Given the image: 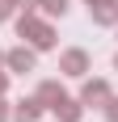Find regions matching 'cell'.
<instances>
[{
	"label": "cell",
	"instance_id": "cell-1",
	"mask_svg": "<svg viewBox=\"0 0 118 122\" xmlns=\"http://www.w3.org/2000/svg\"><path fill=\"white\" fill-rule=\"evenodd\" d=\"M17 34L30 42L34 51H55V25L42 17L38 9H25V13H17Z\"/></svg>",
	"mask_w": 118,
	"mask_h": 122
},
{
	"label": "cell",
	"instance_id": "cell-2",
	"mask_svg": "<svg viewBox=\"0 0 118 122\" xmlns=\"http://www.w3.org/2000/svg\"><path fill=\"white\" fill-rule=\"evenodd\" d=\"M89 72H93V59H89V51L68 46L63 55H59V76H68V80H84Z\"/></svg>",
	"mask_w": 118,
	"mask_h": 122
},
{
	"label": "cell",
	"instance_id": "cell-3",
	"mask_svg": "<svg viewBox=\"0 0 118 122\" xmlns=\"http://www.w3.org/2000/svg\"><path fill=\"white\" fill-rule=\"evenodd\" d=\"M34 63H38V51H34V46H13V51H4V67H9V72H34Z\"/></svg>",
	"mask_w": 118,
	"mask_h": 122
},
{
	"label": "cell",
	"instance_id": "cell-4",
	"mask_svg": "<svg viewBox=\"0 0 118 122\" xmlns=\"http://www.w3.org/2000/svg\"><path fill=\"white\" fill-rule=\"evenodd\" d=\"M110 97H114V93H110L106 80H89V76H84V84H80V105H106Z\"/></svg>",
	"mask_w": 118,
	"mask_h": 122
},
{
	"label": "cell",
	"instance_id": "cell-5",
	"mask_svg": "<svg viewBox=\"0 0 118 122\" xmlns=\"http://www.w3.org/2000/svg\"><path fill=\"white\" fill-rule=\"evenodd\" d=\"M42 114H47V105H42L38 97H21L17 105H13V122H38Z\"/></svg>",
	"mask_w": 118,
	"mask_h": 122
},
{
	"label": "cell",
	"instance_id": "cell-6",
	"mask_svg": "<svg viewBox=\"0 0 118 122\" xmlns=\"http://www.w3.org/2000/svg\"><path fill=\"white\" fill-rule=\"evenodd\" d=\"M51 114H55L59 122H80L84 118V105H80V97H59L55 105H51Z\"/></svg>",
	"mask_w": 118,
	"mask_h": 122
},
{
	"label": "cell",
	"instance_id": "cell-7",
	"mask_svg": "<svg viewBox=\"0 0 118 122\" xmlns=\"http://www.w3.org/2000/svg\"><path fill=\"white\" fill-rule=\"evenodd\" d=\"M34 97H38V101H42V105H47V110H51V105H55L59 97H68V93H63V84H59V80H42V84H38V93H34Z\"/></svg>",
	"mask_w": 118,
	"mask_h": 122
},
{
	"label": "cell",
	"instance_id": "cell-8",
	"mask_svg": "<svg viewBox=\"0 0 118 122\" xmlns=\"http://www.w3.org/2000/svg\"><path fill=\"white\" fill-rule=\"evenodd\" d=\"M89 13H93V25H118V0H106Z\"/></svg>",
	"mask_w": 118,
	"mask_h": 122
},
{
	"label": "cell",
	"instance_id": "cell-9",
	"mask_svg": "<svg viewBox=\"0 0 118 122\" xmlns=\"http://www.w3.org/2000/svg\"><path fill=\"white\" fill-rule=\"evenodd\" d=\"M72 9V0H38V13L42 17H63Z\"/></svg>",
	"mask_w": 118,
	"mask_h": 122
},
{
	"label": "cell",
	"instance_id": "cell-10",
	"mask_svg": "<svg viewBox=\"0 0 118 122\" xmlns=\"http://www.w3.org/2000/svg\"><path fill=\"white\" fill-rule=\"evenodd\" d=\"M9 17H17V0H0V21H9Z\"/></svg>",
	"mask_w": 118,
	"mask_h": 122
},
{
	"label": "cell",
	"instance_id": "cell-11",
	"mask_svg": "<svg viewBox=\"0 0 118 122\" xmlns=\"http://www.w3.org/2000/svg\"><path fill=\"white\" fill-rule=\"evenodd\" d=\"M101 110H106V122H118V97H110Z\"/></svg>",
	"mask_w": 118,
	"mask_h": 122
},
{
	"label": "cell",
	"instance_id": "cell-12",
	"mask_svg": "<svg viewBox=\"0 0 118 122\" xmlns=\"http://www.w3.org/2000/svg\"><path fill=\"white\" fill-rule=\"evenodd\" d=\"M0 122H13V110H9V101L0 97Z\"/></svg>",
	"mask_w": 118,
	"mask_h": 122
},
{
	"label": "cell",
	"instance_id": "cell-13",
	"mask_svg": "<svg viewBox=\"0 0 118 122\" xmlns=\"http://www.w3.org/2000/svg\"><path fill=\"white\" fill-rule=\"evenodd\" d=\"M4 88H9V72H0V97H4Z\"/></svg>",
	"mask_w": 118,
	"mask_h": 122
},
{
	"label": "cell",
	"instance_id": "cell-14",
	"mask_svg": "<svg viewBox=\"0 0 118 122\" xmlns=\"http://www.w3.org/2000/svg\"><path fill=\"white\" fill-rule=\"evenodd\" d=\"M17 4H25V9H38V0H17Z\"/></svg>",
	"mask_w": 118,
	"mask_h": 122
},
{
	"label": "cell",
	"instance_id": "cell-15",
	"mask_svg": "<svg viewBox=\"0 0 118 122\" xmlns=\"http://www.w3.org/2000/svg\"><path fill=\"white\" fill-rule=\"evenodd\" d=\"M84 4H89V9H97V4H106V0H84Z\"/></svg>",
	"mask_w": 118,
	"mask_h": 122
},
{
	"label": "cell",
	"instance_id": "cell-16",
	"mask_svg": "<svg viewBox=\"0 0 118 122\" xmlns=\"http://www.w3.org/2000/svg\"><path fill=\"white\" fill-rule=\"evenodd\" d=\"M114 72H118V55H114Z\"/></svg>",
	"mask_w": 118,
	"mask_h": 122
},
{
	"label": "cell",
	"instance_id": "cell-17",
	"mask_svg": "<svg viewBox=\"0 0 118 122\" xmlns=\"http://www.w3.org/2000/svg\"><path fill=\"white\" fill-rule=\"evenodd\" d=\"M0 67H4V55H0Z\"/></svg>",
	"mask_w": 118,
	"mask_h": 122
}]
</instances>
